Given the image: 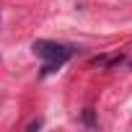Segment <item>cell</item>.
<instances>
[{
	"mask_svg": "<svg viewBox=\"0 0 132 132\" xmlns=\"http://www.w3.org/2000/svg\"><path fill=\"white\" fill-rule=\"evenodd\" d=\"M86 124H93V111H91V109L86 111Z\"/></svg>",
	"mask_w": 132,
	"mask_h": 132,
	"instance_id": "3",
	"label": "cell"
},
{
	"mask_svg": "<svg viewBox=\"0 0 132 132\" xmlns=\"http://www.w3.org/2000/svg\"><path fill=\"white\" fill-rule=\"evenodd\" d=\"M39 127H42V122H39V119H34V122H29V124H26V129H39Z\"/></svg>",
	"mask_w": 132,
	"mask_h": 132,
	"instance_id": "2",
	"label": "cell"
},
{
	"mask_svg": "<svg viewBox=\"0 0 132 132\" xmlns=\"http://www.w3.org/2000/svg\"><path fill=\"white\" fill-rule=\"evenodd\" d=\"M31 49H34V54H39L44 60V68H42L44 75L47 73H54L60 65H65V62L70 60V54H73V47L57 44V42H49V39H36L31 44Z\"/></svg>",
	"mask_w": 132,
	"mask_h": 132,
	"instance_id": "1",
	"label": "cell"
}]
</instances>
